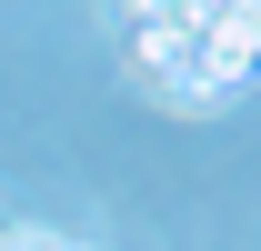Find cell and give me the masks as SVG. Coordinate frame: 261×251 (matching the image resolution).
Segmentation results:
<instances>
[{
    "label": "cell",
    "mask_w": 261,
    "mask_h": 251,
    "mask_svg": "<svg viewBox=\"0 0 261 251\" xmlns=\"http://www.w3.org/2000/svg\"><path fill=\"white\" fill-rule=\"evenodd\" d=\"M191 51H201V70H211L221 91H241L261 70V0H221V10L191 31Z\"/></svg>",
    "instance_id": "2"
},
{
    "label": "cell",
    "mask_w": 261,
    "mask_h": 251,
    "mask_svg": "<svg viewBox=\"0 0 261 251\" xmlns=\"http://www.w3.org/2000/svg\"><path fill=\"white\" fill-rule=\"evenodd\" d=\"M130 81L151 101H171V111H211V101H221V81L201 70L191 31H130Z\"/></svg>",
    "instance_id": "1"
}]
</instances>
